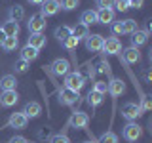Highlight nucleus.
<instances>
[{
  "instance_id": "2",
  "label": "nucleus",
  "mask_w": 152,
  "mask_h": 143,
  "mask_svg": "<svg viewBox=\"0 0 152 143\" xmlns=\"http://www.w3.org/2000/svg\"><path fill=\"white\" fill-rule=\"evenodd\" d=\"M141 114H142L141 105H137V103H133V101H127V103H124V105H122V116H124V118H127L129 122L137 120Z\"/></svg>"
},
{
  "instance_id": "13",
  "label": "nucleus",
  "mask_w": 152,
  "mask_h": 143,
  "mask_svg": "<svg viewBox=\"0 0 152 143\" xmlns=\"http://www.w3.org/2000/svg\"><path fill=\"white\" fill-rule=\"evenodd\" d=\"M78 101V92H72V90H61L59 92V103L61 105H74Z\"/></svg>"
},
{
  "instance_id": "15",
  "label": "nucleus",
  "mask_w": 152,
  "mask_h": 143,
  "mask_svg": "<svg viewBox=\"0 0 152 143\" xmlns=\"http://www.w3.org/2000/svg\"><path fill=\"white\" fill-rule=\"evenodd\" d=\"M27 46L34 48V50L44 48V46H46V36H44V32H32V35L28 36V40H27Z\"/></svg>"
},
{
  "instance_id": "28",
  "label": "nucleus",
  "mask_w": 152,
  "mask_h": 143,
  "mask_svg": "<svg viewBox=\"0 0 152 143\" xmlns=\"http://www.w3.org/2000/svg\"><path fill=\"white\" fill-rule=\"evenodd\" d=\"M103 94H97V92H93V90H91V92H89V95H88V103L89 105H91V107H99V105H101L103 103Z\"/></svg>"
},
{
  "instance_id": "36",
  "label": "nucleus",
  "mask_w": 152,
  "mask_h": 143,
  "mask_svg": "<svg viewBox=\"0 0 152 143\" xmlns=\"http://www.w3.org/2000/svg\"><path fill=\"white\" fill-rule=\"evenodd\" d=\"M141 109H142V111H150V109H152V99H150V95H145Z\"/></svg>"
},
{
  "instance_id": "37",
  "label": "nucleus",
  "mask_w": 152,
  "mask_h": 143,
  "mask_svg": "<svg viewBox=\"0 0 152 143\" xmlns=\"http://www.w3.org/2000/svg\"><path fill=\"white\" fill-rule=\"evenodd\" d=\"M114 2L116 0H97V6L99 8H114Z\"/></svg>"
},
{
  "instance_id": "41",
  "label": "nucleus",
  "mask_w": 152,
  "mask_h": 143,
  "mask_svg": "<svg viewBox=\"0 0 152 143\" xmlns=\"http://www.w3.org/2000/svg\"><path fill=\"white\" fill-rule=\"evenodd\" d=\"M6 38H8V36H6V32H4L2 29H0V46L4 44V40H6Z\"/></svg>"
},
{
  "instance_id": "7",
  "label": "nucleus",
  "mask_w": 152,
  "mask_h": 143,
  "mask_svg": "<svg viewBox=\"0 0 152 143\" xmlns=\"http://www.w3.org/2000/svg\"><path fill=\"white\" fill-rule=\"evenodd\" d=\"M88 122H89V116H88V114L82 113V111H76V113H72V116H70L69 126L80 130V128H86V126H88Z\"/></svg>"
},
{
  "instance_id": "22",
  "label": "nucleus",
  "mask_w": 152,
  "mask_h": 143,
  "mask_svg": "<svg viewBox=\"0 0 152 143\" xmlns=\"http://www.w3.org/2000/svg\"><path fill=\"white\" fill-rule=\"evenodd\" d=\"M38 52L40 50H34V48H31V46H25L19 54H21V59H25L27 63H31V61H34L38 57Z\"/></svg>"
},
{
  "instance_id": "42",
  "label": "nucleus",
  "mask_w": 152,
  "mask_h": 143,
  "mask_svg": "<svg viewBox=\"0 0 152 143\" xmlns=\"http://www.w3.org/2000/svg\"><path fill=\"white\" fill-rule=\"evenodd\" d=\"M28 2H31V4H36V6H40V4L44 2V0H28Z\"/></svg>"
},
{
  "instance_id": "24",
  "label": "nucleus",
  "mask_w": 152,
  "mask_h": 143,
  "mask_svg": "<svg viewBox=\"0 0 152 143\" xmlns=\"http://www.w3.org/2000/svg\"><path fill=\"white\" fill-rule=\"evenodd\" d=\"M25 17V10H23V6H12L10 8V19H12V21H21V19Z\"/></svg>"
},
{
  "instance_id": "33",
  "label": "nucleus",
  "mask_w": 152,
  "mask_h": 143,
  "mask_svg": "<svg viewBox=\"0 0 152 143\" xmlns=\"http://www.w3.org/2000/svg\"><path fill=\"white\" fill-rule=\"evenodd\" d=\"M114 8H116L118 12H126V10L129 8V2H127V0H116V2H114Z\"/></svg>"
},
{
  "instance_id": "1",
  "label": "nucleus",
  "mask_w": 152,
  "mask_h": 143,
  "mask_svg": "<svg viewBox=\"0 0 152 143\" xmlns=\"http://www.w3.org/2000/svg\"><path fill=\"white\" fill-rule=\"evenodd\" d=\"M86 84V78L80 73H69L65 76V88L72 90V92H80Z\"/></svg>"
},
{
  "instance_id": "25",
  "label": "nucleus",
  "mask_w": 152,
  "mask_h": 143,
  "mask_svg": "<svg viewBox=\"0 0 152 143\" xmlns=\"http://www.w3.org/2000/svg\"><path fill=\"white\" fill-rule=\"evenodd\" d=\"M69 36H72V35H70V27L69 25H61V27L55 29V38L59 42H65Z\"/></svg>"
},
{
  "instance_id": "6",
  "label": "nucleus",
  "mask_w": 152,
  "mask_h": 143,
  "mask_svg": "<svg viewBox=\"0 0 152 143\" xmlns=\"http://www.w3.org/2000/svg\"><path fill=\"white\" fill-rule=\"evenodd\" d=\"M103 52H107L108 55H116L118 52H122V42L118 40V36L104 38V42H103Z\"/></svg>"
},
{
  "instance_id": "21",
  "label": "nucleus",
  "mask_w": 152,
  "mask_h": 143,
  "mask_svg": "<svg viewBox=\"0 0 152 143\" xmlns=\"http://www.w3.org/2000/svg\"><path fill=\"white\" fill-rule=\"evenodd\" d=\"M146 40H148V32L141 31V29H137V31L133 32V36H131V42H133V46H135V48L146 44Z\"/></svg>"
},
{
  "instance_id": "34",
  "label": "nucleus",
  "mask_w": 152,
  "mask_h": 143,
  "mask_svg": "<svg viewBox=\"0 0 152 143\" xmlns=\"http://www.w3.org/2000/svg\"><path fill=\"white\" fill-rule=\"evenodd\" d=\"M63 44H65V48H66V50H74V48L78 46V40H76L74 36H69V38H66V40L63 42Z\"/></svg>"
},
{
  "instance_id": "38",
  "label": "nucleus",
  "mask_w": 152,
  "mask_h": 143,
  "mask_svg": "<svg viewBox=\"0 0 152 143\" xmlns=\"http://www.w3.org/2000/svg\"><path fill=\"white\" fill-rule=\"evenodd\" d=\"M112 32H114V35H124L122 21H116V23H112Z\"/></svg>"
},
{
  "instance_id": "5",
  "label": "nucleus",
  "mask_w": 152,
  "mask_h": 143,
  "mask_svg": "<svg viewBox=\"0 0 152 143\" xmlns=\"http://www.w3.org/2000/svg\"><path fill=\"white\" fill-rule=\"evenodd\" d=\"M27 27H28V31H31V35H32V32H44L46 17H42L40 13H34V15H31V19H28Z\"/></svg>"
},
{
  "instance_id": "29",
  "label": "nucleus",
  "mask_w": 152,
  "mask_h": 143,
  "mask_svg": "<svg viewBox=\"0 0 152 143\" xmlns=\"http://www.w3.org/2000/svg\"><path fill=\"white\" fill-rule=\"evenodd\" d=\"M97 143H118V136L114 132H104Z\"/></svg>"
},
{
  "instance_id": "17",
  "label": "nucleus",
  "mask_w": 152,
  "mask_h": 143,
  "mask_svg": "<svg viewBox=\"0 0 152 143\" xmlns=\"http://www.w3.org/2000/svg\"><path fill=\"white\" fill-rule=\"evenodd\" d=\"M97 23H114V10L112 8H99L97 10Z\"/></svg>"
},
{
  "instance_id": "43",
  "label": "nucleus",
  "mask_w": 152,
  "mask_h": 143,
  "mask_svg": "<svg viewBox=\"0 0 152 143\" xmlns=\"http://www.w3.org/2000/svg\"><path fill=\"white\" fill-rule=\"evenodd\" d=\"M84 143H95V141H84Z\"/></svg>"
},
{
  "instance_id": "20",
  "label": "nucleus",
  "mask_w": 152,
  "mask_h": 143,
  "mask_svg": "<svg viewBox=\"0 0 152 143\" xmlns=\"http://www.w3.org/2000/svg\"><path fill=\"white\" fill-rule=\"evenodd\" d=\"M0 29L6 32V36H17V35H19V31H21L19 23H17V21H12V19H8V21L4 23V25L0 27Z\"/></svg>"
},
{
  "instance_id": "10",
  "label": "nucleus",
  "mask_w": 152,
  "mask_h": 143,
  "mask_svg": "<svg viewBox=\"0 0 152 143\" xmlns=\"http://www.w3.org/2000/svg\"><path fill=\"white\" fill-rule=\"evenodd\" d=\"M27 122H28V118L23 113H12V116H10V120H8L10 128H15V130L27 128Z\"/></svg>"
},
{
  "instance_id": "18",
  "label": "nucleus",
  "mask_w": 152,
  "mask_h": 143,
  "mask_svg": "<svg viewBox=\"0 0 152 143\" xmlns=\"http://www.w3.org/2000/svg\"><path fill=\"white\" fill-rule=\"evenodd\" d=\"M70 35H72L76 40H82V38H88L89 35V29L88 25H84V23H78V25H74V27H70Z\"/></svg>"
},
{
  "instance_id": "19",
  "label": "nucleus",
  "mask_w": 152,
  "mask_h": 143,
  "mask_svg": "<svg viewBox=\"0 0 152 143\" xmlns=\"http://www.w3.org/2000/svg\"><path fill=\"white\" fill-rule=\"evenodd\" d=\"M0 88H2V92H10V90H15L17 88V80L13 74H4L2 78H0Z\"/></svg>"
},
{
  "instance_id": "4",
  "label": "nucleus",
  "mask_w": 152,
  "mask_h": 143,
  "mask_svg": "<svg viewBox=\"0 0 152 143\" xmlns=\"http://www.w3.org/2000/svg\"><path fill=\"white\" fill-rule=\"evenodd\" d=\"M59 10H61L59 0H44V2L40 4V15L42 17H50V15H55Z\"/></svg>"
},
{
  "instance_id": "26",
  "label": "nucleus",
  "mask_w": 152,
  "mask_h": 143,
  "mask_svg": "<svg viewBox=\"0 0 152 143\" xmlns=\"http://www.w3.org/2000/svg\"><path fill=\"white\" fill-rule=\"evenodd\" d=\"M122 29H124V35H133V32L139 29L135 19H126V21H122Z\"/></svg>"
},
{
  "instance_id": "11",
  "label": "nucleus",
  "mask_w": 152,
  "mask_h": 143,
  "mask_svg": "<svg viewBox=\"0 0 152 143\" xmlns=\"http://www.w3.org/2000/svg\"><path fill=\"white\" fill-rule=\"evenodd\" d=\"M19 101V94L17 90H10V92H2V95H0V105L2 107H13Z\"/></svg>"
},
{
  "instance_id": "23",
  "label": "nucleus",
  "mask_w": 152,
  "mask_h": 143,
  "mask_svg": "<svg viewBox=\"0 0 152 143\" xmlns=\"http://www.w3.org/2000/svg\"><path fill=\"white\" fill-rule=\"evenodd\" d=\"M80 21L84 23V25H93V23H97V10H86L82 13V17H80Z\"/></svg>"
},
{
  "instance_id": "8",
  "label": "nucleus",
  "mask_w": 152,
  "mask_h": 143,
  "mask_svg": "<svg viewBox=\"0 0 152 143\" xmlns=\"http://www.w3.org/2000/svg\"><path fill=\"white\" fill-rule=\"evenodd\" d=\"M103 42H104V38L101 35H88V38H86V48L89 52H103Z\"/></svg>"
},
{
  "instance_id": "39",
  "label": "nucleus",
  "mask_w": 152,
  "mask_h": 143,
  "mask_svg": "<svg viewBox=\"0 0 152 143\" xmlns=\"http://www.w3.org/2000/svg\"><path fill=\"white\" fill-rule=\"evenodd\" d=\"M129 2V8H142V4H145V0H127Z\"/></svg>"
},
{
  "instance_id": "12",
  "label": "nucleus",
  "mask_w": 152,
  "mask_h": 143,
  "mask_svg": "<svg viewBox=\"0 0 152 143\" xmlns=\"http://www.w3.org/2000/svg\"><path fill=\"white\" fill-rule=\"evenodd\" d=\"M51 69H53V73L57 76H66L69 74V71H70V63H69V59H55L53 61V65H51Z\"/></svg>"
},
{
  "instance_id": "40",
  "label": "nucleus",
  "mask_w": 152,
  "mask_h": 143,
  "mask_svg": "<svg viewBox=\"0 0 152 143\" xmlns=\"http://www.w3.org/2000/svg\"><path fill=\"white\" fill-rule=\"evenodd\" d=\"M10 143H28V139L27 137H21V136H15V137L10 139Z\"/></svg>"
},
{
  "instance_id": "32",
  "label": "nucleus",
  "mask_w": 152,
  "mask_h": 143,
  "mask_svg": "<svg viewBox=\"0 0 152 143\" xmlns=\"http://www.w3.org/2000/svg\"><path fill=\"white\" fill-rule=\"evenodd\" d=\"M28 65H31V63H27V61L25 59H19L17 61V63H15V73H27V71H28Z\"/></svg>"
},
{
  "instance_id": "3",
  "label": "nucleus",
  "mask_w": 152,
  "mask_h": 143,
  "mask_svg": "<svg viewBox=\"0 0 152 143\" xmlns=\"http://www.w3.org/2000/svg\"><path fill=\"white\" fill-rule=\"evenodd\" d=\"M142 136V128L137 122H127L124 126V139L127 141H137Z\"/></svg>"
},
{
  "instance_id": "31",
  "label": "nucleus",
  "mask_w": 152,
  "mask_h": 143,
  "mask_svg": "<svg viewBox=\"0 0 152 143\" xmlns=\"http://www.w3.org/2000/svg\"><path fill=\"white\" fill-rule=\"evenodd\" d=\"M50 143H70V139L65 133H55V136L50 137Z\"/></svg>"
},
{
  "instance_id": "30",
  "label": "nucleus",
  "mask_w": 152,
  "mask_h": 143,
  "mask_svg": "<svg viewBox=\"0 0 152 143\" xmlns=\"http://www.w3.org/2000/svg\"><path fill=\"white\" fill-rule=\"evenodd\" d=\"M59 6L63 10H66V12H70V10L80 6V0H59Z\"/></svg>"
},
{
  "instance_id": "27",
  "label": "nucleus",
  "mask_w": 152,
  "mask_h": 143,
  "mask_svg": "<svg viewBox=\"0 0 152 143\" xmlns=\"http://www.w3.org/2000/svg\"><path fill=\"white\" fill-rule=\"evenodd\" d=\"M17 46H19V38H17V36H8L6 40H4V44H2V48H4L6 52L17 50Z\"/></svg>"
},
{
  "instance_id": "16",
  "label": "nucleus",
  "mask_w": 152,
  "mask_h": 143,
  "mask_svg": "<svg viewBox=\"0 0 152 143\" xmlns=\"http://www.w3.org/2000/svg\"><path fill=\"white\" fill-rule=\"evenodd\" d=\"M21 113L25 114L27 118H36V116H40L42 107H40V103H36V101H28V103L25 105V109H23Z\"/></svg>"
},
{
  "instance_id": "9",
  "label": "nucleus",
  "mask_w": 152,
  "mask_h": 143,
  "mask_svg": "<svg viewBox=\"0 0 152 143\" xmlns=\"http://www.w3.org/2000/svg\"><path fill=\"white\" fill-rule=\"evenodd\" d=\"M122 57H124V61L126 63H139L141 61V52H139V48H135V46H129V48H126V50L122 52Z\"/></svg>"
},
{
  "instance_id": "35",
  "label": "nucleus",
  "mask_w": 152,
  "mask_h": 143,
  "mask_svg": "<svg viewBox=\"0 0 152 143\" xmlns=\"http://www.w3.org/2000/svg\"><path fill=\"white\" fill-rule=\"evenodd\" d=\"M107 82H95V86H93V92H97V94H107Z\"/></svg>"
},
{
  "instance_id": "14",
  "label": "nucleus",
  "mask_w": 152,
  "mask_h": 143,
  "mask_svg": "<svg viewBox=\"0 0 152 143\" xmlns=\"http://www.w3.org/2000/svg\"><path fill=\"white\" fill-rule=\"evenodd\" d=\"M107 88H108L107 92L110 94V95H114V97H118V95H122L124 92H126V84H124L120 78H112L110 82H108Z\"/></svg>"
}]
</instances>
